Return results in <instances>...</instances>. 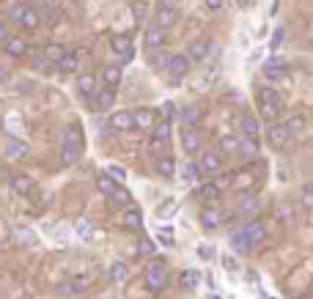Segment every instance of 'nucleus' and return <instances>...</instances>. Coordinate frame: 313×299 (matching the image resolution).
I'll list each match as a JSON object with an SVG mask.
<instances>
[{
  "mask_svg": "<svg viewBox=\"0 0 313 299\" xmlns=\"http://www.w3.org/2000/svg\"><path fill=\"white\" fill-rule=\"evenodd\" d=\"M264 242H267V225H264V222H250V225H244L239 230V234L231 236V247H234L236 253L256 250V247H261Z\"/></svg>",
  "mask_w": 313,
  "mask_h": 299,
  "instance_id": "obj_1",
  "label": "nucleus"
},
{
  "mask_svg": "<svg viewBox=\"0 0 313 299\" xmlns=\"http://www.w3.org/2000/svg\"><path fill=\"white\" fill-rule=\"evenodd\" d=\"M258 115H261L264 121H277L283 115V102L277 96L275 88H258Z\"/></svg>",
  "mask_w": 313,
  "mask_h": 299,
  "instance_id": "obj_2",
  "label": "nucleus"
},
{
  "mask_svg": "<svg viewBox=\"0 0 313 299\" xmlns=\"http://www.w3.org/2000/svg\"><path fill=\"white\" fill-rule=\"evenodd\" d=\"M80 157H83V129H80V126H69L64 132L60 159H64V165H74Z\"/></svg>",
  "mask_w": 313,
  "mask_h": 299,
  "instance_id": "obj_3",
  "label": "nucleus"
},
{
  "mask_svg": "<svg viewBox=\"0 0 313 299\" xmlns=\"http://www.w3.org/2000/svg\"><path fill=\"white\" fill-rule=\"evenodd\" d=\"M146 285H148V291H162L168 285V267H165V261H151L146 267Z\"/></svg>",
  "mask_w": 313,
  "mask_h": 299,
  "instance_id": "obj_4",
  "label": "nucleus"
},
{
  "mask_svg": "<svg viewBox=\"0 0 313 299\" xmlns=\"http://www.w3.org/2000/svg\"><path fill=\"white\" fill-rule=\"evenodd\" d=\"M11 22H17L19 28H28V30H36L39 28V11L33 6H14L11 9Z\"/></svg>",
  "mask_w": 313,
  "mask_h": 299,
  "instance_id": "obj_5",
  "label": "nucleus"
},
{
  "mask_svg": "<svg viewBox=\"0 0 313 299\" xmlns=\"http://www.w3.org/2000/svg\"><path fill=\"white\" fill-rule=\"evenodd\" d=\"M99 189L107 195V198H113V201L132 203V198H129V192L124 189V184H121V181H115V179H110L107 173H102V176H99Z\"/></svg>",
  "mask_w": 313,
  "mask_h": 299,
  "instance_id": "obj_6",
  "label": "nucleus"
},
{
  "mask_svg": "<svg viewBox=\"0 0 313 299\" xmlns=\"http://www.w3.org/2000/svg\"><path fill=\"white\" fill-rule=\"evenodd\" d=\"M195 165H198V173H201V176L220 173V171H223V154L214 151V148H209V151H203V157L195 162Z\"/></svg>",
  "mask_w": 313,
  "mask_h": 299,
  "instance_id": "obj_7",
  "label": "nucleus"
},
{
  "mask_svg": "<svg viewBox=\"0 0 313 299\" xmlns=\"http://www.w3.org/2000/svg\"><path fill=\"white\" fill-rule=\"evenodd\" d=\"M203 146V135L198 132V126H184L181 129V148L187 154H198Z\"/></svg>",
  "mask_w": 313,
  "mask_h": 299,
  "instance_id": "obj_8",
  "label": "nucleus"
},
{
  "mask_svg": "<svg viewBox=\"0 0 313 299\" xmlns=\"http://www.w3.org/2000/svg\"><path fill=\"white\" fill-rule=\"evenodd\" d=\"M190 63H193V60H190L187 55H171L165 60V72H171L173 80H181V77L190 74Z\"/></svg>",
  "mask_w": 313,
  "mask_h": 299,
  "instance_id": "obj_9",
  "label": "nucleus"
},
{
  "mask_svg": "<svg viewBox=\"0 0 313 299\" xmlns=\"http://www.w3.org/2000/svg\"><path fill=\"white\" fill-rule=\"evenodd\" d=\"M289 140H291V135H289V129H286L283 124H269L267 143L272 148H286V146H289Z\"/></svg>",
  "mask_w": 313,
  "mask_h": 299,
  "instance_id": "obj_10",
  "label": "nucleus"
},
{
  "mask_svg": "<svg viewBox=\"0 0 313 299\" xmlns=\"http://www.w3.org/2000/svg\"><path fill=\"white\" fill-rule=\"evenodd\" d=\"M165 36H168V30L165 28H160V25H148L146 28V36H143V44H146V50H156V47H162L165 44Z\"/></svg>",
  "mask_w": 313,
  "mask_h": 299,
  "instance_id": "obj_11",
  "label": "nucleus"
},
{
  "mask_svg": "<svg viewBox=\"0 0 313 299\" xmlns=\"http://www.w3.org/2000/svg\"><path fill=\"white\" fill-rule=\"evenodd\" d=\"M239 132H242V138H250V140H258V135H261V129H258V118L256 115H250V113H244L239 115Z\"/></svg>",
  "mask_w": 313,
  "mask_h": 299,
  "instance_id": "obj_12",
  "label": "nucleus"
},
{
  "mask_svg": "<svg viewBox=\"0 0 313 299\" xmlns=\"http://www.w3.org/2000/svg\"><path fill=\"white\" fill-rule=\"evenodd\" d=\"M286 72H289V63L280 60V58H272V60L264 63V77H267V80H283Z\"/></svg>",
  "mask_w": 313,
  "mask_h": 299,
  "instance_id": "obj_13",
  "label": "nucleus"
},
{
  "mask_svg": "<svg viewBox=\"0 0 313 299\" xmlns=\"http://www.w3.org/2000/svg\"><path fill=\"white\" fill-rule=\"evenodd\" d=\"M236 151H239V157H242V159L256 162V159H258V140L239 138V143H236Z\"/></svg>",
  "mask_w": 313,
  "mask_h": 299,
  "instance_id": "obj_14",
  "label": "nucleus"
},
{
  "mask_svg": "<svg viewBox=\"0 0 313 299\" xmlns=\"http://www.w3.org/2000/svg\"><path fill=\"white\" fill-rule=\"evenodd\" d=\"M93 105H97L99 107V110H110V107H113V102H115V88H102V91H99V88H97V91H93Z\"/></svg>",
  "mask_w": 313,
  "mask_h": 299,
  "instance_id": "obj_15",
  "label": "nucleus"
},
{
  "mask_svg": "<svg viewBox=\"0 0 313 299\" xmlns=\"http://www.w3.org/2000/svg\"><path fill=\"white\" fill-rule=\"evenodd\" d=\"M132 50H135V47H132V42H129L127 36H113V52H118L124 63H129V60H132V55H135Z\"/></svg>",
  "mask_w": 313,
  "mask_h": 299,
  "instance_id": "obj_16",
  "label": "nucleus"
},
{
  "mask_svg": "<svg viewBox=\"0 0 313 299\" xmlns=\"http://www.w3.org/2000/svg\"><path fill=\"white\" fill-rule=\"evenodd\" d=\"M91 283H93V277H91V275H85V277H74V280H69V283L60 285V294H83V291H85Z\"/></svg>",
  "mask_w": 313,
  "mask_h": 299,
  "instance_id": "obj_17",
  "label": "nucleus"
},
{
  "mask_svg": "<svg viewBox=\"0 0 313 299\" xmlns=\"http://www.w3.org/2000/svg\"><path fill=\"white\" fill-rule=\"evenodd\" d=\"M154 168H156V173H160L162 179H173V176H176V159L171 157V154H165V157H156Z\"/></svg>",
  "mask_w": 313,
  "mask_h": 299,
  "instance_id": "obj_18",
  "label": "nucleus"
},
{
  "mask_svg": "<svg viewBox=\"0 0 313 299\" xmlns=\"http://www.w3.org/2000/svg\"><path fill=\"white\" fill-rule=\"evenodd\" d=\"M58 72H64V74H72V72H77V66H80V58H77V52L74 50H66L64 55H60L58 60Z\"/></svg>",
  "mask_w": 313,
  "mask_h": 299,
  "instance_id": "obj_19",
  "label": "nucleus"
},
{
  "mask_svg": "<svg viewBox=\"0 0 313 299\" xmlns=\"http://www.w3.org/2000/svg\"><path fill=\"white\" fill-rule=\"evenodd\" d=\"M11 187H14V192H17V195H25V198L36 192V181H33L30 176H14Z\"/></svg>",
  "mask_w": 313,
  "mask_h": 299,
  "instance_id": "obj_20",
  "label": "nucleus"
},
{
  "mask_svg": "<svg viewBox=\"0 0 313 299\" xmlns=\"http://www.w3.org/2000/svg\"><path fill=\"white\" fill-rule=\"evenodd\" d=\"M110 126L118 129V132H129V129L135 126V124H132V113H129V110L113 113V115H110Z\"/></svg>",
  "mask_w": 313,
  "mask_h": 299,
  "instance_id": "obj_21",
  "label": "nucleus"
},
{
  "mask_svg": "<svg viewBox=\"0 0 313 299\" xmlns=\"http://www.w3.org/2000/svg\"><path fill=\"white\" fill-rule=\"evenodd\" d=\"M28 154V143L17 140V138H9L6 140V159H19Z\"/></svg>",
  "mask_w": 313,
  "mask_h": 299,
  "instance_id": "obj_22",
  "label": "nucleus"
},
{
  "mask_svg": "<svg viewBox=\"0 0 313 299\" xmlns=\"http://www.w3.org/2000/svg\"><path fill=\"white\" fill-rule=\"evenodd\" d=\"M154 118H156V113L148 110V107H143V110L132 113V124L138 126V129H151V126H154Z\"/></svg>",
  "mask_w": 313,
  "mask_h": 299,
  "instance_id": "obj_23",
  "label": "nucleus"
},
{
  "mask_svg": "<svg viewBox=\"0 0 313 299\" xmlns=\"http://www.w3.org/2000/svg\"><path fill=\"white\" fill-rule=\"evenodd\" d=\"M179 22V9H160L156 11V25L160 28H173V25Z\"/></svg>",
  "mask_w": 313,
  "mask_h": 299,
  "instance_id": "obj_24",
  "label": "nucleus"
},
{
  "mask_svg": "<svg viewBox=\"0 0 313 299\" xmlns=\"http://www.w3.org/2000/svg\"><path fill=\"white\" fill-rule=\"evenodd\" d=\"M3 50L9 52L11 58H22L25 52H28V42H25V39H6V44H3Z\"/></svg>",
  "mask_w": 313,
  "mask_h": 299,
  "instance_id": "obj_25",
  "label": "nucleus"
},
{
  "mask_svg": "<svg viewBox=\"0 0 313 299\" xmlns=\"http://www.w3.org/2000/svg\"><path fill=\"white\" fill-rule=\"evenodd\" d=\"M77 91L83 93L85 99H91L93 91H97V77H93V74H77Z\"/></svg>",
  "mask_w": 313,
  "mask_h": 299,
  "instance_id": "obj_26",
  "label": "nucleus"
},
{
  "mask_svg": "<svg viewBox=\"0 0 313 299\" xmlns=\"http://www.w3.org/2000/svg\"><path fill=\"white\" fill-rule=\"evenodd\" d=\"M168 140H171V121H168V118H162L160 124L154 126V143H151V146H154V151L160 148V143H168Z\"/></svg>",
  "mask_w": 313,
  "mask_h": 299,
  "instance_id": "obj_27",
  "label": "nucleus"
},
{
  "mask_svg": "<svg viewBox=\"0 0 313 299\" xmlns=\"http://www.w3.org/2000/svg\"><path fill=\"white\" fill-rule=\"evenodd\" d=\"M179 118H181V124H184V126H195V124H198V118H201V107H198V105L181 107V110H179Z\"/></svg>",
  "mask_w": 313,
  "mask_h": 299,
  "instance_id": "obj_28",
  "label": "nucleus"
},
{
  "mask_svg": "<svg viewBox=\"0 0 313 299\" xmlns=\"http://www.w3.org/2000/svg\"><path fill=\"white\" fill-rule=\"evenodd\" d=\"M220 222H223V214L217 212V209H203L201 212V225L203 228L214 230V228H220Z\"/></svg>",
  "mask_w": 313,
  "mask_h": 299,
  "instance_id": "obj_29",
  "label": "nucleus"
},
{
  "mask_svg": "<svg viewBox=\"0 0 313 299\" xmlns=\"http://www.w3.org/2000/svg\"><path fill=\"white\" fill-rule=\"evenodd\" d=\"M102 83L107 88H118L121 83V66H105L102 69Z\"/></svg>",
  "mask_w": 313,
  "mask_h": 299,
  "instance_id": "obj_30",
  "label": "nucleus"
},
{
  "mask_svg": "<svg viewBox=\"0 0 313 299\" xmlns=\"http://www.w3.org/2000/svg\"><path fill=\"white\" fill-rule=\"evenodd\" d=\"M206 55H209V42L198 39V42L190 44V52H187V58H190V60H206Z\"/></svg>",
  "mask_w": 313,
  "mask_h": 299,
  "instance_id": "obj_31",
  "label": "nucleus"
},
{
  "mask_svg": "<svg viewBox=\"0 0 313 299\" xmlns=\"http://www.w3.org/2000/svg\"><path fill=\"white\" fill-rule=\"evenodd\" d=\"M220 195H223V189L217 184H212V181H203V184H201V198L206 203H217V201H220Z\"/></svg>",
  "mask_w": 313,
  "mask_h": 299,
  "instance_id": "obj_32",
  "label": "nucleus"
},
{
  "mask_svg": "<svg viewBox=\"0 0 313 299\" xmlns=\"http://www.w3.org/2000/svg\"><path fill=\"white\" fill-rule=\"evenodd\" d=\"M286 129H289V135H291V138H297V135H302L305 132V115H291V118L289 121H286V124H283Z\"/></svg>",
  "mask_w": 313,
  "mask_h": 299,
  "instance_id": "obj_33",
  "label": "nucleus"
},
{
  "mask_svg": "<svg viewBox=\"0 0 313 299\" xmlns=\"http://www.w3.org/2000/svg\"><path fill=\"white\" fill-rule=\"evenodd\" d=\"M198 179H201L198 165H195V162H184V165H181V181H184V184H195Z\"/></svg>",
  "mask_w": 313,
  "mask_h": 299,
  "instance_id": "obj_34",
  "label": "nucleus"
},
{
  "mask_svg": "<svg viewBox=\"0 0 313 299\" xmlns=\"http://www.w3.org/2000/svg\"><path fill=\"white\" fill-rule=\"evenodd\" d=\"M121 222H124V228H140V225H143L140 209H127L124 217H121Z\"/></svg>",
  "mask_w": 313,
  "mask_h": 299,
  "instance_id": "obj_35",
  "label": "nucleus"
},
{
  "mask_svg": "<svg viewBox=\"0 0 313 299\" xmlns=\"http://www.w3.org/2000/svg\"><path fill=\"white\" fill-rule=\"evenodd\" d=\"M64 52H66V47H60V44H47V47H44V52H42V55H44L47 60H50V63H52V66H55V63H58V60H60V55H64Z\"/></svg>",
  "mask_w": 313,
  "mask_h": 299,
  "instance_id": "obj_36",
  "label": "nucleus"
},
{
  "mask_svg": "<svg viewBox=\"0 0 313 299\" xmlns=\"http://www.w3.org/2000/svg\"><path fill=\"white\" fill-rule=\"evenodd\" d=\"M198 280H201V275L195 269H187L184 275H181V288L184 291H195V285H198Z\"/></svg>",
  "mask_w": 313,
  "mask_h": 299,
  "instance_id": "obj_37",
  "label": "nucleus"
},
{
  "mask_svg": "<svg viewBox=\"0 0 313 299\" xmlns=\"http://www.w3.org/2000/svg\"><path fill=\"white\" fill-rule=\"evenodd\" d=\"M107 277H110V280H115V283L124 280V277H127V263H124V261H115L113 267L107 269Z\"/></svg>",
  "mask_w": 313,
  "mask_h": 299,
  "instance_id": "obj_38",
  "label": "nucleus"
},
{
  "mask_svg": "<svg viewBox=\"0 0 313 299\" xmlns=\"http://www.w3.org/2000/svg\"><path fill=\"white\" fill-rule=\"evenodd\" d=\"M253 184H256L253 173H236V176H234V187H236V189H250Z\"/></svg>",
  "mask_w": 313,
  "mask_h": 299,
  "instance_id": "obj_39",
  "label": "nucleus"
},
{
  "mask_svg": "<svg viewBox=\"0 0 313 299\" xmlns=\"http://www.w3.org/2000/svg\"><path fill=\"white\" fill-rule=\"evenodd\" d=\"M17 239L22 242V244H36V234H33L30 228H22V225H17Z\"/></svg>",
  "mask_w": 313,
  "mask_h": 299,
  "instance_id": "obj_40",
  "label": "nucleus"
},
{
  "mask_svg": "<svg viewBox=\"0 0 313 299\" xmlns=\"http://www.w3.org/2000/svg\"><path fill=\"white\" fill-rule=\"evenodd\" d=\"M33 69L42 72V74H50V72H52V63H50L44 55H36V58H33Z\"/></svg>",
  "mask_w": 313,
  "mask_h": 299,
  "instance_id": "obj_41",
  "label": "nucleus"
},
{
  "mask_svg": "<svg viewBox=\"0 0 313 299\" xmlns=\"http://www.w3.org/2000/svg\"><path fill=\"white\" fill-rule=\"evenodd\" d=\"M253 212H258V201L250 195V198H244L239 203V214H253Z\"/></svg>",
  "mask_w": 313,
  "mask_h": 299,
  "instance_id": "obj_42",
  "label": "nucleus"
},
{
  "mask_svg": "<svg viewBox=\"0 0 313 299\" xmlns=\"http://www.w3.org/2000/svg\"><path fill=\"white\" fill-rule=\"evenodd\" d=\"M283 39H286V30H283V28H277V30H275V36H272V42H269V50H272V52L280 50Z\"/></svg>",
  "mask_w": 313,
  "mask_h": 299,
  "instance_id": "obj_43",
  "label": "nucleus"
},
{
  "mask_svg": "<svg viewBox=\"0 0 313 299\" xmlns=\"http://www.w3.org/2000/svg\"><path fill=\"white\" fill-rule=\"evenodd\" d=\"M107 176H110V179L124 181L127 179V171H124V168H118V165H110V168H107Z\"/></svg>",
  "mask_w": 313,
  "mask_h": 299,
  "instance_id": "obj_44",
  "label": "nucleus"
},
{
  "mask_svg": "<svg viewBox=\"0 0 313 299\" xmlns=\"http://www.w3.org/2000/svg\"><path fill=\"white\" fill-rule=\"evenodd\" d=\"M302 206H305V209L313 206V187H310V184H305V189H302Z\"/></svg>",
  "mask_w": 313,
  "mask_h": 299,
  "instance_id": "obj_45",
  "label": "nucleus"
},
{
  "mask_svg": "<svg viewBox=\"0 0 313 299\" xmlns=\"http://www.w3.org/2000/svg\"><path fill=\"white\" fill-rule=\"evenodd\" d=\"M162 118H168V121L176 118V105L173 102H165V105H162Z\"/></svg>",
  "mask_w": 313,
  "mask_h": 299,
  "instance_id": "obj_46",
  "label": "nucleus"
},
{
  "mask_svg": "<svg viewBox=\"0 0 313 299\" xmlns=\"http://www.w3.org/2000/svg\"><path fill=\"white\" fill-rule=\"evenodd\" d=\"M236 143H239V138H231V135H226V138L220 140V146L226 148V151H236Z\"/></svg>",
  "mask_w": 313,
  "mask_h": 299,
  "instance_id": "obj_47",
  "label": "nucleus"
},
{
  "mask_svg": "<svg viewBox=\"0 0 313 299\" xmlns=\"http://www.w3.org/2000/svg\"><path fill=\"white\" fill-rule=\"evenodd\" d=\"M77 234L88 239V236H91V222H88V220H80V222H77Z\"/></svg>",
  "mask_w": 313,
  "mask_h": 299,
  "instance_id": "obj_48",
  "label": "nucleus"
},
{
  "mask_svg": "<svg viewBox=\"0 0 313 299\" xmlns=\"http://www.w3.org/2000/svg\"><path fill=\"white\" fill-rule=\"evenodd\" d=\"M203 6H206L209 11H220L223 6H226V0H203Z\"/></svg>",
  "mask_w": 313,
  "mask_h": 299,
  "instance_id": "obj_49",
  "label": "nucleus"
},
{
  "mask_svg": "<svg viewBox=\"0 0 313 299\" xmlns=\"http://www.w3.org/2000/svg\"><path fill=\"white\" fill-rule=\"evenodd\" d=\"M173 212H176V201H168V206L162 212H156V217H171Z\"/></svg>",
  "mask_w": 313,
  "mask_h": 299,
  "instance_id": "obj_50",
  "label": "nucleus"
},
{
  "mask_svg": "<svg viewBox=\"0 0 313 299\" xmlns=\"http://www.w3.org/2000/svg\"><path fill=\"white\" fill-rule=\"evenodd\" d=\"M151 253H154V244L148 242V239H143L140 242V255H151Z\"/></svg>",
  "mask_w": 313,
  "mask_h": 299,
  "instance_id": "obj_51",
  "label": "nucleus"
},
{
  "mask_svg": "<svg viewBox=\"0 0 313 299\" xmlns=\"http://www.w3.org/2000/svg\"><path fill=\"white\" fill-rule=\"evenodd\" d=\"M198 255L203 258V261H209L214 253H212V247H209V244H201V247H198Z\"/></svg>",
  "mask_w": 313,
  "mask_h": 299,
  "instance_id": "obj_52",
  "label": "nucleus"
},
{
  "mask_svg": "<svg viewBox=\"0 0 313 299\" xmlns=\"http://www.w3.org/2000/svg\"><path fill=\"white\" fill-rule=\"evenodd\" d=\"M6 39H9V28H6L3 22H0V47L6 44Z\"/></svg>",
  "mask_w": 313,
  "mask_h": 299,
  "instance_id": "obj_53",
  "label": "nucleus"
},
{
  "mask_svg": "<svg viewBox=\"0 0 313 299\" xmlns=\"http://www.w3.org/2000/svg\"><path fill=\"white\" fill-rule=\"evenodd\" d=\"M179 0H160V9H176Z\"/></svg>",
  "mask_w": 313,
  "mask_h": 299,
  "instance_id": "obj_54",
  "label": "nucleus"
},
{
  "mask_svg": "<svg viewBox=\"0 0 313 299\" xmlns=\"http://www.w3.org/2000/svg\"><path fill=\"white\" fill-rule=\"evenodd\" d=\"M223 263H226V267H228L231 272L236 269V261H234V258H231V255H226V258H223Z\"/></svg>",
  "mask_w": 313,
  "mask_h": 299,
  "instance_id": "obj_55",
  "label": "nucleus"
},
{
  "mask_svg": "<svg viewBox=\"0 0 313 299\" xmlns=\"http://www.w3.org/2000/svg\"><path fill=\"white\" fill-rule=\"evenodd\" d=\"M44 3H47V6H52V9H58V6H60V0H44Z\"/></svg>",
  "mask_w": 313,
  "mask_h": 299,
  "instance_id": "obj_56",
  "label": "nucleus"
},
{
  "mask_svg": "<svg viewBox=\"0 0 313 299\" xmlns=\"http://www.w3.org/2000/svg\"><path fill=\"white\" fill-rule=\"evenodd\" d=\"M239 6H242V9H250V6H253V0H239Z\"/></svg>",
  "mask_w": 313,
  "mask_h": 299,
  "instance_id": "obj_57",
  "label": "nucleus"
},
{
  "mask_svg": "<svg viewBox=\"0 0 313 299\" xmlns=\"http://www.w3.org/2000/svg\"><path fill=\"white\" fill-rule=\"evenodd\" d=\"M0 80H9V72H3V69H0Z\"/></svg>",
  "mask_w": 313,
  "mask_h": 299,
  "instance_id": "obj_58",
  "label": "nucleus"
}]
</instances>
